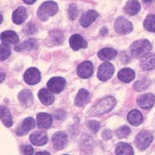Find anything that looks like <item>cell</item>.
<instances>
[{
    "instance_id": "6da1fadb",
    "label": "cell",
    "mask_w": 155,
    "mask_h": 155,
    "mask_svg": "<svg viewBox=\"0 0 155 155\" xmlns=\"http://www.w3.org/2000/svg\"><path fill=\"white\" fill-rule=\"evenodd\" d=\"M58 11V6L53 1L43 2L37 10V16L42 21H46L50 17H53Z\"/></svg>"
},
{
    "instance_id": "7a4b0ae2",
    "label": "cell",
    "mask_w": 155,
    "mask_h": 155,
    "mask_svg": "<svg viewBox=\"0 0 155 155\" xmlns=\"http://www.w3.org/2000/svg\"><path fill=\"white\" fill-rule=\"evenodd\" d=\"M116 99L114 97H106L104 99L98 102V104L91 109V115H102L110 112L116 105Z\"/></svg>"
},
{
    "instance_id": "3957f363",
    "label": "cell",
    "mask_w": 155,
    "mask_h": 155,
    "mask_svg": "<svg viewBox=\"0 0 155 155\" xmlns=\"http://www.w3.org/2000/svg\"><path fill=\"white\" fill-rule=\"evenodd\" d=\"M151 43L147 39H141L134 42L130 47L131 53L134 57L140 58L144 57L149 54V51L151 50Z\"/></svg>"
},
{
    "instance_id": "277c9868",
    "label": "cell",
    "mask_w": 155,
    "mask_h": 155,
    "mask_svg": "<svg viewBox=\"0 0 155 155\" xmlns=\"http://www.w3.org/2000/svg\"><path fill=\"white\" fill-rule=\"evenodd\" d=\"M153 141V136L151 133L147 131H143L136 136L135 143L138 148L141 150L147 149Z\"/></svg>"
},
{
    "instance_id": "5b68a950",
    "label": "cell",
    "mask_w": 155,
    "mask_h": 155,
    "mask_svg": "<svg viewBox=\"0 0 155 155\" xmlns=\"http://www.w3.org/2000/svg\"><path fill=\"white\" fill-rule=\"evenodd\" d=\"M114 28L117 33L122 34V35L129 33L133 29L132 23L123 17L117 18L114 23Z\"/></svg>"
},
{
    "instance_id": "8992f818",
    "label": "cell",
    "mask_w": 155,
    "mask_h": 155,
    "mask_svg": "<svg viewBox=\"0 0 155 155\" xmlns=\"http://www.w3.org/2000/svg\"><path fill=\"white\" fill-rule=\"evenodd\" d=\"M114 73V65L110 62H105L100 65L98 72V78L102 81H108Z\"/></svg>"
},
{
    "instance_id": "52a82bcc",
    "label": "cell",
    "mask_w": 155,
    "mask_h": 155,
    "mask_svg": "<svg viewBox=\"0 0 155 155\" xmlns=\"http://www.w3.org/2000/svg\"><path fill=\"white\" fill-rule=\"evenodd\" d=\"M65 86V79L62 77H53L47 82V87L53 93H61Z\"/></svg>"
},
{
    "instance_id": "ba28073f",
    "label": "cell",
    "mask_w": 155,
    "mask_h": 155,
    "mask_svg": "<svg viewBox=\"0 0 155 155\" xmlns=\"http://www.w3.org/2000/svg\"><path fill=\"white\" fill-rule=\"evenodd\" d=\"M24 80L29 85H35L40 81L41 75L39 71L35 68H30L24 75Z\"/></svg>"
},
{
    "instance_id": "9c48e42d",
    "label": "cell",
    "mask_w": 155,
    "mask_h": 155,
    "mask_svg": "<svg viewBox=\"0 0 155 155\" xmlns=\"http://www.w3.org/2000/svg\"><path fill=\"white\" fill-rule=\"evenodd\" d=\"M77 74L80 77L84 79H87L92 75L93 73V65L91 61H84L80 64L77 67Z\"/></svg>"
},
{
    "instance_id": "30bf717a",
    "label": "cell",
    "mask_w": 155,
    "mask_h": 155,
    "mask_svg": "<svg viewBox=\"0 0 155 155\" xmlns=\"http://www.w3.org/2000/svg\"><path fill=\"white\" fill-rule=\"evenodd\" d=\"M155 97L153 94H146L137 99L138 105L143 110H150L154 104Z\"/></svg>"
},
{
    "instance_id": "8fae6325",
    "label": "cell",
    "mask_w": 155,
    "mask_h": 155,
    "mask_svg": "<svg viewBox=\"0 0 155 155\" xmlns=\"http://www.w3.org/2000/svg\"><path fill=\"white\" fill-rule=\"evenodd\" d=\"M52 143L55 150H61L65 147L67 143V136L64 132H56L52 137Z\"/></svg>"
},
{
    "instance_id": "7c38bea8",
    "label": "cell",
    "mask_w": 155,
    "mask_h": 155,
    "mask_svg": "<svg viewBox=\"0 0 155 155\" xmlns=\"http://www.w3.org/2000/svg\"><path fill=\"white\" fill-rule=\"evenodd\" d=\"M1 41L2 44L6 45H14L19 41V37L16 34V32L13 31H6L1 33Z\"/></svg>"
},
{
    "instance_id": "4fadbf2b",
    "label": "cell",
    "mask_w": 155,
    "mask_h": 155,
    "mask_svg": "<svg viewBox=\"0 0 155 155\" xmlns=\"http://www.w3.org/2000/svg\"><path fill=\"white\" fill-rule=\"evenodd\" d=\"M69 44L74 51H78L81 48H86L87 46L85 39L79 34H74L71 36L69 39Z\"/></svg>"
},
{
    "instance_id": "5bb4252c",
    "label": "cell",
    "mask_w": 155,
    "mask_h": 155,
    "mask_svg": "<svg viewBox=\"0 0 155 155\" xmlns=\"http://www.w3.org/2000/svg\"><path fill=\"white\" fill-rule=\"evenodd\" d=\"M37 124L39 128L47 129L52 124V117L46 113H40L37 115Z\"/></svg>"
},
{
    "instance_id": "9a60e30c",
    "label": "cell",
    "mask_w": 155,
    "mask_h": 155,
    "mask_svg": "<svg viewBox=\"0 0 155 155\" xmlns=\"http://www.w3.org/2000/svg\"><path fill=\"white\" fill-rule=\"evenodd\" d=\"M35 126V122L33 118L28 117L25 119L22 123V124L18 128L17 131L18 136H24L25 134L28 132L31 129L34 128Z\"/></svg>"
},
{
    "instance_id": "2e32d148",
    "label": "cell",
    "mask_w": 155,
    "mask_h": 155,
    "mask_svg": "<svg viewBox=\"0 0 155 155\" xmlns=\"http://www.w3.org/2000/svg\"><path fill=\"white\" fill-rule=\"evenodd\" d=\"M98 14L95 10H88L85 14H83V16L81 18V25L84 28L88 27L94 21V20L98 18Z\"/></svg>"
},
{
    "instance_id": "e0dca14e",
    "label": "cell",
    "mask_w": 155,
    "mask_h": 155,
    "mask_svg": "<svg viewBox=\"0 0 155 155\" xmlns=\"http://www.w3.org/2000/svg\"><path fill=\"white\" fill-rule=\"evenodd\" d=\"M140 65L144 70H151V69H155L154 54L150 53L145 55L140 61Z\"/></svg>"
},
{
    "instance_id": "ac0fdd59",
    "label": "cell",
    "mask_w": 155,
    "mask_h": 155,
    "mask_svg": "<svg viewBox=\"0 0 155 155\" xmlns=\"http://www.w3.org/2000/svg\"><path fill=\"white\" fill-rule=\"evenodd\" d=\"M31 143L35 146H43L47 143V136L45 132L37 131L32 133L30 136Z\"/></svg>"
},
{
    "instance_id": "d6986e66",
    "label": "cell",
    "mask_w": 155,
    "mask_h": 155,
    "mask_svg": "<svg viewBox=\"0 0 155 155\" xmlns=\"http://www.w3.org/2000/svg\"><path fill=\"white\" fill-rule=\"evenodd\" d=\"M90 93L85 89H81L75 99V105L78 107L84 106L90 100Z\"/></svg>"
},
{
    "instance_id": "ffe728a7",
    "label": "cell",
    "mask_w": 155,
    "mask_h": 155,
    "mask_svg": "<svg viewBox=\"0 0 155 155\" xmlns=\"http://www.w3.org/2000/svg\"><path fill=\"white\" fill-rule=\"evenodd\" d=\"M27 17V11H26L25 8L23 6H20L18 9H16L13 13L12 19H13L14 23L17 24V25H21L25 21Z\"/></svg>"
},
{
    "instance_id": "44dd1931",
    "label": "cell",
    "mask_w": 155,
    "mask_h": 155,
    "mask_svg": "<svg viewBox=\"0 0 155 155\" xmlns=\"http://www.w3.org/2000/svg\"><path fill=\"white\" fill-rule=\"evenodd\" d=\"M18 99L23 106L29 107L33 103V94L29 90H23L18 94Z\"/></svg>"
},
{
    "instance_id": "7402d4cb",
    "label": "cell",
    "mask_w": 155,
    "mask_h": 155,
    "mask_svg": "<svg viewBox=\"0 0 155 155\" xmlns=\"http://www.w3.org/2000/svg\"><path fill=\"white\" fill-rule=\"evenodd\" d=\"M38 96L42 103H43L46 106H49L51 105L54 101V97L52 91H48L47 89H41L39 91V92L38 93Z\"/></svg>"
},
{
    "instance_id": "603a6c76",
    "label": "cell",
    "mask_w": 155,
    "mask_h": 155,
    "mask_svg": "<svg viewBox=\"0 0 155 155\" xmlns=\"http://www.w3.org/2000/svg\"><path fill=\"white\" fill-rule=\"evenodd\" d=\"M141 6L138 0H130L125 5L124 10L128 15L134 16L140 12Z\"/></svg>"
},
{
    "instance_id": "cb8c5ba5",
    "label": "cell",
    "mask_w": 155,
    "mask_h": 155,
    "mask_svg": "<svg viewBox=\"0 0 155 155\" xmlns=\"http://www.w3.org/2000/svg\"><path fill=\"white\" fill-rule=\"evenodd\" d=\"M136 77L135 72L129 68H124L118 73V78L124 83H129L132 81Z\"/></svg>"
},
{
    "instance_id": "d4e9b609",
    "label": "cell",
    "mask_w": 155,
    "mask_h": 155,
    "mask_svg": "<svg viewBox=\"0 0 155 155\" xmlns=\"http://www.w3.org/2000/svg\"><path fill=\"white\" fill-rule=\"evenodd\" d=\"M128 120L132 125L138 126L143 123V118L142 116V114L139 110H134L128 114Z\"/></svg>"
},
{
    "instance_id": "484cf974",
    "label": "cell",
    "mask_w": 155,
    "mask_h": 155,
    "mask_svg": "<svg viewBox=\"0 0 155 155\" xmlns=\"http://www.w3.org/2000/svg\"><path fill=\"white\" fill-rule=\"evenodd\" d=\"M0 114H1V120L4 124V125L6 127H11L13 125V120H12V117L10 114V110H8L5 106L0 107Z\"/></svg>"
},
{
    "instance_id": "4316f807",
    "label": "cell",
    "mask_w": 155,
    "mask_h": 155,
    "mask_svg": "<svg viewBox=\"0 0 155 155\" xmlns=\"http://www.w3.org/2000/svg\"><path fill=\"white\" fill-rule=\"evenodd\" d=\"M115 153L117 155H134V150L129 144L120 143L117 145Z\"/></svg>"
},
{
    "instance_id": "83f0119b",
    "label": "cell",
    "mask_w": 155,
    "mask_h": 155,
    "mask_svg": "<svg viewBox=\"0 0 155 155\" xmlns=\"http://www.w3.org/2000/svg\"><path fill=\"white\" fill-rule=\"evenodd\" d=\"M98 56L103 61H110L117 56V51L113 48H104L98 52Z\"/></svg>"
},
{
    "instance_id": "f1b7e54d",
    "label": "cell",
    "mask_w": 155,
    "mask_h": 155,
    "mask_svg": "<svg viewBox=\"0 0 155 155\" xmlns=\"http://www.w3.org/2000/svg\"><path fill=\"white\" fill-rule=\"evenodd\" d=\"M21 50H27V51H33L38 48V43L37 41L34 39H28L24 42L21 45L18 46Z\"/></svg>"
},
{
    "instance_id": "f546056e",
    "label": "cell",
    "mask_w": 155,
    "mask_h": 155,
    "mask_svg": "<svg viewBox=\"0 0 155 155\" xmlns=\"http://www.w3.org/2000/svg\"><path fill=\"white\" fill-rule=\"evenodd\" d=\"M143 25L148 31L155 32V14H150L146 18Z\"/></svg>"
},
{
    "instance_id": "4dcf8cb0",
    "label": "cell",
    "mask_w": 155,
    "mask_h": 155,
    "mask_svg": "<svg viewBox=\"0 0 155 155\" xmlns=\"http://www.w3.org/2000/svg\"><path fill=\"white\" fill-rule=\"evenodd\" d=\"M150 81L147 79H144V80H142V81H139L135 83L134 84V89L137 91H144L145 89H147L148 87L150 86Z\"/></svg>"
},
{
    "instance_id": "1f68e13d",
    "label": "cell",
    "mask_w": 155,
    "mask_h": 155,
    "mask_svg": "<svg viewBox=\"0 0 155 155\" xmlns=\"http://www.w3.org/2000/svg\"><path fill=\"white\" fill-rule=\"evenodd\" d=\"M130 133H131V129H130V128L128 127V126L120 127V128H119L116 131L117 136L118 138H120V139L126 137V136H128Z\"/></svg>"
},
{
    "instance_id": "d6a6232c",
    "label": "cell",
    "mask_w": 155,
    "mask_h": 155,
    "mask_svg": "<svg viewBox=\"0 0 155 155\" xmlns=\"http://www.w3.org/2000/svg\"><path fill=\"white\" fill-rule=\"evenodd\" d=\"M10 55V48L9 47V46L6 45V44H2L1 45V55H0L1 61H5Z\"/></svg>"
},
{
    "instance_id": "836d02e7",
    "label": "cell",
    "mask_w": 155,
    "mask_h": 155,
    "mask_svg": "<svg viewBox=\"0 0 155 155\" xmlns=\"http://www.w3.org/2000/svg\"><path fill=\"white\" fill-rule=\"evenodd\" d=\"M78 14V10H77V6L75 4H71L69 6V10H68V15H69V19L74 20L77 17Z\"/></svg>"
},
{
    "instance_id": "e575fe53",
    "label": "cell",
    "mask_w": 155,
    "mask_h": 155,
    "mask_svg": "<svg viewBox=\"0 0 155 155\" xmlns=\"http://www.w3.org/2000/svg\"><path fill=\"white\" fill-rule=\"evenodd\" d=\"M24 31H25L27 35H33L34 33H35V31H36L35 25L32 23H28L27 25H26V27L25 28Z\"/></svg>"
},
{
    "instance_id": "d590c367",
    "label": "cell",
    "mask_w": 155,
    "mask_h": 155,
    "mask_svg": "<svg viewBox=\"0 0 155 155\" xmlns=\"http://www.w3.org/2000/svg\"><path fill=\"white\" fill-rule=\"evenodd\" d=\"M88 127L93 132H97L100 128V124L98 121L91 120L88 123Z\"/></svg>"
},
{
    "instance_id": "8d00e7d4",
    "label": "cell",
    "mask_w": 155,
    "mask_h": 155,
    "mask_svg": "<svg viewBox=\"0 0 155 155\" xmlns=\"http://www.w3.org/2000/svg\"><path fill=\"white\" fill-rule=\"evenodd\" d=\"M34 153V149L31 146L25 145L22 147V153L23 155H32Z\"/></svg>"
},
{
    "instance_id": "74e56055",
    "label": "cell",
    "mask_w": 155,
    "mask_h": 155,
    "mask_svg": "<svg viewBox=\"0 0 155 155\" xmlns=\"http://www.w3.org/2000/svg\"><path fill=\"white\" fill-rule=\"evenodd\" d=\"M102 136L105 140H109V139L112 137V132L110 130H106V131L102 132Z\"/></svg>"
},
{
    "instance_id": "f35d334b",
    "label": "cell",
    "mask_w": 155,
    "mask_h": 155,
    "mask_svg": "<svg viewBox=\"0 0 155 155\" xmlns=\"http://www.w3.org/2000/svg\"><path fill=\"white\" fill-rule=\"evenodd\" d=\"M107 31H108V30H107V28H106V27L102 28V29H101V34L103 35H105L106 34H107Z\"/></svg>"
},
{
    "instance_id": "ab89813d",
    "label": "cell",
    "mask_w": 155,
    "mask_h": 155,
    "mask_svg": "<svg viewBox=\"0 0 155 155\" xmlns=\"http://www.w3.org/2000/svg\"><path fill=\"white\" fill-rule=\"evenodd\" d=\"M35 1H36V0H23V2H25V3L28 4V5H30V4L34 3V2H35Z\"/></svg>"
},
{
    "instance_id": "60d3db41",
    "label": "cell",
    "mask_w": 155,
    "mask_h": 155,
    "mask_svg": "<svg viewBox=\"0 0 155 155\" xmlns=\"http://www.w3.org/2000/svg\"><path fill=\"white\" fill-rule=\"evenodd\" d=\"M35 155H51V153L47 151H42V152H38Z\"/></svg>"
},
{
    "instance_id": "b9f144b4",
    "label": "cell",
    "mask_w": 155,
    "mask_h": 155,
    "mask_svg": "<svg viewBox=\"0 0 155 155\" xmlns=\"http://www.w3.org/2000/svg\"><path fill=\"white\" fill-rule=\"evenodd\" d=\"M153 1H154V0H143V2H145V3H151Z\"/></svg>"
},
{
    "instance_id": "7bdbcfd3",
    "label": "cell",
    "mask_w": 155,
    "mask_h": 155,
    "mask_svg": "<svg viewBox=\"0 0 155 155\" xmlns=\"http://www.w3.org/2000/svg\"><path fill=\"white\" fill-rule=\"evenodd\" d=\"M4 76H5V74H4L3 73H1V82L4 80Z\"/></svg>"
},
{
    "instance_id": "ee69618b",
    "label": "cell",
    "mask_w": 155,
    "mask_h": 155,
    "mask_svg": "<svg viewBox=\"0 0 155 155\" xmlns=\"http://www.w3.org/2000/svg\"><path fill=\"white\" fill-rule=\"evenodd\" d=\"M0 17H1V23H2V14H1V16H0Z\"/></svg>"
}]
</instances>
